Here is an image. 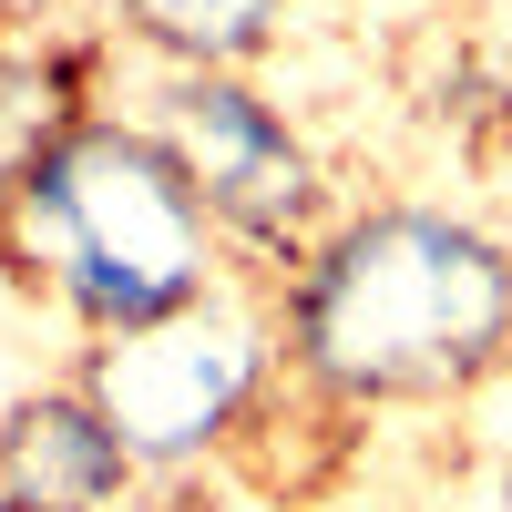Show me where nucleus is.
<instances>
[{"label": "nucleus", "mask_w": 512, "mask_h": 512, "mask_svg": "<svg viewBox=\"0 0 512 512\" xmlns=\"http://www.w3.org/2000/svg\"><path fill=\"white\" fill-rule=\"evenodd\" d=\"M226 267L236 246L134 103H82L21 164H0V277L62 308L72 338L144 328Z\"/></svg>", "instance_id": "f03ea898"}, {"label": "nucleus", "mask_w": 512, "mask_h": 512, "mask_svg": "<svg viewBox=\"0 0 512 512\" xmlns=\"http://www.w3.org/2000/svg\"><path fill=\"white\" fill-rule=\"evenodd\" d=\"M0 512H11V502H0Z\"/></svg>", "instance_id": "1a4fd4ad"}, {"label": "nucleus", "mask_w": 512, "mask_h": 512, "mask_svg": "<svg viewBox=\"0 0 512 512\" xmlns=\"http://www.w3.org/2000/svg\"><path fill=\"white\" fill-rule=\"evenodd\" d=\"M0 502L11 512H134L144 502V461L123 451V431L72 369L0 410Z\"/></svg>", "instance_id": "39448f33"}, {"label": "nucleus", "mask_w": 512, "mask_h": 512, "mask_svg": "<svg viewBox=\"0 0 512 512\" xmlns=\"http://www.w3.org/2000/svg\"><path fill=\"white\" fill-rule=\"evenodd\" d=\"M502 512H512V461H502Z\"/></svg>", "instance_id": "6e6552de"}, {"label": "nucleus", "mask_w": 512, "mask_h": 512, "mask_svg": "<svg viewBox=\"0 0 512 512\" xmlns=\"http://www.w3.org/2000/svg\"><path fill=\"white\" fill-rule=\"evenodd\" d=\"M297 0H103V31L144 72H256Z\"/></svg>", "instance_id": "423d86ee"}, {"label": "nucleus", "mask_w": 512, "mask_h": 512, "mask_svg": "<svg viewBox=\"0 0 512 512\" xmlns=\"http://www.w3.org/2000/svg\"><path fill=\"white\" fill-rule=\"evenodd\" d=\"M72 379L103 400L123 451L144 461V492H175L195 472L246 451V431L267 420L277 379H287V318H277V277L226 267L205 297L164 308L144 328H103L72 349Z\"/></svg>", "instance_id": "7ed1b4c3"}, {"label": "nucleus", "mask_w": 512, "mask_h": 512, "mask_svg": "<svg viewBox=\"0 0 512 512\" xmlns=\"http://www.w3.org/2000/svg\"><path fill=\"white\" fill-rule=\"evenodd\" d=\"M134 113L154 123V144L185 164V185L205 195V216L236 246V267L287 277L297 256L338 226L308 134L287 123L277 93H256V72H144Z\"/></svg>", "instance_id": "20e7f679"}, {"label": "nucleus", "mask_w": 512, "mask_h": 512, "mask_svg": "<svg viewBox=\"0 0 512 512\" xmlns=\"http://www.w3.org/2000/svg\"><path fill=\"white\" fill-rule=\"evenodd\" d=\"M287 369L328 410H420L512 369V236L461 205H338V226L277 277Z\"/></svg>", "instance_id": "f257e3e1"}, {"label": "nucleus", "mask_w": 512, "mask_h": 512, "mask_svg": "<svg viewBox=\"0 0 512 512\" xmlns=\"http://www.w3.org/2000/svg\"><path fill=\"white\" fill-rule=\"evenodd\" d=\"M21 21H31L21 0H0V52H11V41H21Z\"/></svg>", "instance_id": "0eeeda50"}]
</instances>
